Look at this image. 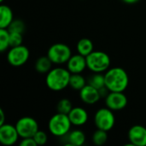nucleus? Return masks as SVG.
I'll return each mask as SVG.
<instances>
[{
  "label": "nucleus",
  "instance_id": "nucleus-1",
  "mask_svg": "<svg viewBox=\"0 0 146 146\" xmlns=\"http://www.w3.org/2000/svg\"><path fill=\"white\" fill-rule=\"evenodd\" d=\"M105 86L110 92H124L129 84L128 74L120 67L109 68L105 74Z\"/></svg>",
  "mask_w": 146,
  "mask_h": 146
},
{
  "label": "nucleus",
  "instance_id": "nucleus-2",
  "mask_svg": "<svg viewBox=\"0 0 146 146\" xmlns=\"http://www.w3.org/2000/svg\"><path fill=\"white\" fill-rule=\"evenodd\" d=\"M71 73L67 68H55L50 69L46 75L45 83L49 89L54 92H59L69 86Z\"/></svg>",
  "mask_w": 146,
  "mask_h": 146
},
{
  "label": "nucleus",
  "instance_id": "nucleus-3",
  "mask_svg": "<svg viewBox=\"0 0 146 146\" xmlns=\"http://www.w3.org/2000/svg\"><path fill=\"white\" fill-rule=\"evenodd\" d=\"M72 123L68 115L56 113L49 121L48 128L50 133L56 137H64L71 130Z\"/></svg>",
  "mask_w": 146,
  "mask_h": 146
},
{
  "label": "nucleus",
  "instance_id": "nucleus-4",
  "mask_svg": "<svg viewBox=\"0 0 146 146\" xmlns=\"http://www.w3.org/2000/svg\"><path fill=\"white\" fill-rule=\"evenodd\" d=\"M86 58L87 68L93 73H104L110 68V57L104 51L93 50Z\"/></svg>",
  "mask_w": 146,
  "mask_h": 146
},
{
  "label": "nucleus",
  "instance_id": "nucleus-5",
  "mask_svg": "<svg viewBox=\"0 0 146 146\" xmlns=\"http://www.w3.org/2000/svg\"><path fill=\"white\" fill-rule=\"evenodd\" d=\"M47 56L55 64H63L67 63L72 56L70 48L62 43H57L52 44L47 52Z\"/></svg>",
  "mask_w": 146,
  "mask_h": 146
},
{
  "label": "nucleus",
  "instance_id": "nucleus-6",
  "mask_svg": "<svg viewBox=\"0 0 146 146\" xmlns=\"http://www.w3.org/2000/svg\"><path fill=\"white\" fill-rule=\"evenodd\" d=\"M109 108L99 109L94 115V123L98 129L110 131L115 124V117L114 113Z\"/></svg>",
  "mask_w": 146,
  "mask_h": 146
},
{
  "label": "nucleus",
  "instance_id": "nucleus-7",
  "mask_svg": "<svg viewBox=\"0 0 146 146\" xmlns=\"http://www.w3.org/2000/svg\"><path fill=\"white\" fill-rule=\"evenodd\" d=\"M15 127L21 139L33 138L38 131V124L37 121L29 116L20 118L15 123Z\"/></svg>",
  "mask_w": 146,
  "mask_h": 146
},
{
  "label": "nucleus",
  "instance_id": "nucleus-8",
  "mask_svg": "<svg viewBox=\"0 0 146 146\" xmlns=\"http://www.w3.org/2000/svg\"><path fill=\"white\" fill-rule=\"evenodd\" d=\"M29 50L25 45H18L11 47L7 54V60L13 67H21L24 65L29 59Z\"/></svg>",
  "mask_w": 146,
  "mask_h": 146
},
{
  "label": "nucleus",
  "instance_id": "nucleus-9",
  "mask_svg": "<svg viewBox=\"0 0 146 146\" xmlns=\"http://www.w3.org/2000/svg\"><path fill=\"white\" fill-rule=\"evenodd\" d=\"M105 104L113 111L121 110L127 106V98L123 92H110L105 98Z\"/></svg>",
  "mask_w": 146,
  "mask_h": 146
},
{
  "label": "nucleus",
  "instance_id": "nucleus-10",
  "mask_svg": "<svg viewBox=\"0 0 146 146\" xmlns=\"http://www.w3.org/2000/svg\"><path fill=\"white\" fill-rule=\"evenodd\" d=\"M19 137L15 126L10 124H3L0 126V143L2 145H13L17 142Z\"/></svg>",
  "mask_w": 146,
  "mask_h": 146
},
{
  "label": "nucleus",
  "instance_id": "nucleus-11",
  "mask_svg": "<svg viewBox=\"0 0 146 146\" xmlns=\"http://www.w3.org/2000/svg\"><path fill=\"white\" fill-rule=\"evenodd\" d=\"M127 137L132 145L146 146V128L144 126H133L128 131Z\"/></svg>",
  "mask_w": 146,
  "mask_h": 146
},
{
  "label": "nucleus",
  "instance_id": "nucleus-12",
  "mask_svg": "<svg viewBox=\"0 0 146 146\" xmlns=\"http://www.w3.org/2000/svg\"><path fill=\"white\" fill-rule=\"evenodd\" d=\"M86 68H87L86 58L79 53L71 56L67 62V68L71 74H81Z\"/></svg>",
  "mask_w": 146,
  "mask_h": 146
},
{
  "label": "nucleus",
  "instance_id": "nucleus-13",
  "mask_svg": "<svg viewBox=\"0 0 146 146\" xmlns=\"http://www.w3.org/2000/svg\"><path fill=\"white\" fill-rule=\"evenodd\" d=\"M80 98L86 104H94L99 101L101 96L97 88L87 84L80 91Z\"/></svg>",
  "mask_w": 146,
  "mask_h": 146
},
{
  "label": "nucleus",
  "instance_id": "nucleus-14",
  "mask_svg": "<svg viewBox=\"0 0 146 146\" xmlns=\"http://www.w3.org/2000/svg\"><path fill=\"white\" fill-rule=\"evenodd\" d=\"M69 120L74 126H83L88 121V113L87 111L81 107L73 108L72 110L68 115Z\"/></svg>",
  "mask_w": 146,
  "mask_h": 146
},
{
  "label": "nucleus",
  "instance_id": "nucleus-15",
  "mask_svg": "<svg viewBox=\"0 0 146 146\" xmlns=\"http://www.w3.org/2000/svg\"><path fill=\"white\" fill-rule=\"evenodd\" d=\"M13 20L12 9L9 6L2 4L0 6V28H8Z\"/></svg>",
  "mask_w": 146,
  "mask_h": 146
},
{
  "label": "nucleus",
  "instance_id": "nucleus-16",
  "mask_svg": "<svg viewBox=\"0 0 146 146\" xmlns=\"http://www.w3.org/2000/svg\"><path fill=\"white\" fill-rule=\"evenodd\" d=\"M67 141L69 145L80 146L84 145L86 141V135L85 133L79 129L70 131L67 135Z\"/></svg>",
  "mask_w": 146,
  "mask_h": 146
},
{
  "label": "nucleus",
  "instance_id": "nucleus-17",
  "mask_svg": "<svg viewBox=\"0 0 146 146\" xmlns=\"http://www.w3.org/2000/svg\"><path fill=\"white\" fill-rule=\"evenodd\" d=\"M53 62L48 56H43L37 59L35 62V69L39 74H47L50 69Z\"/></svg>",
  "mask_w": 146,
  "mask_h": 146
},
{
  "label": "nucleus",
  "instance_id": "nucleus-18",
  "mask_svg": "<svg viewBox=\"0 0 146 146\" xmlns=\"http://www.w3.org/2000/svg\"><path fill=\"white\" fill-rule=\"evenodd\" d=\"M76 48L79 54L84 56H87L89 54H91L93 51V44L91 39L84 38L79 40Z\"/></svg>",
  "mask_w": 146,
  "mask_h": 146
},
{
  "label": "nucleus",
  "instance_id": "nucleus-19",
  "mask_svg": "<svg viewBox=\"0 0 146 146\" xmlns=\"http://www.w3.org/2000/svg\"><path fill=\"white\" fill-rule=\"evenodd\" d=\"M86 85H87V81L80 74H71L69 86L74 90L80 91Z\"/></svg>",
  "mask_w": 146,
  "mask_h": 146
},
{
  "label": "nucleus",
  "instance_id": "nucleus-20",
  "mask_svg": "<svg viewBox=\"0 0 146 146\" xmlns=\"http://www.w3.org/2000/svg\"><path fill=\"white\" fill-rule=\"evenodd\" d=\"M87 84L97 88L98 90L101 89L102 87L105 86L104 74H103V73H93V74L88 78Z\"/></svg>",
  "mask_w": 146,
  "mask_h": 146
},
{
  "label": "nucleus",
  "instance_id": "nucleus-21",
  "mask_svg": "<svg viewBox=\"0 0 146 146\" xmlns=\"http://www.w3.org/2000/svg\"><path fill=\"white\" fill-rule=\"evenodd\" d=\"M108 132L101 129H98L92 134V142L95 145L100 146L104 145L108 140Z\"/></svg>",
  "mask_w": 146,
  "mask_h": 146
},
{
  "label": "nucleus",
  "instance_id": "nucleus-22",
  "mask_svg": "<svg viewBox=\"0 0 146 146\" xmlns=\"http://www.w3.org/2000/svg\"><path fill=\"white\" fill-rule=\"evenodd\" d=\"M9 46V32L7 28H0V51L4 52Z\"/></svg>",
  "mask_w": 146,
  "mask_h": 146
},
{
  "label": "nucleus",
  "instance_id": "nucleus-23",
  "mask_svg": "<svg viewBox=\"0 0 146 146\" xmlns=\"http://www.w3.org/2000/svg\"><path fill=\"white\" fill-rule=\"evenodd\" d=\"M73 106H72V103L69 99L68 98H62L61 99L56 105V110L58 113H62V114H65V115H68L69 112L72 110Z\"/></svg>",
  "mask_w": 146,
  "mask_h": 146
},
{
  "label": "nucleus",
  "instance_id": "nucleus-24",
  "mask_svg": "<svg viewBox=\"0 0 146 146\" xmlns=\"http://www.w3.org/2000/svg\"><path fill=\"white\" fill-rule=\"evenodd\" d=\"M25 23L23 21L20 20V19H15L13 20V21L10 23V25L8 27V30L9 33H23L25 31Z\"/></svg>",
  "mask_w": 146,
  "mask_h": 146
},
{
  "label": "nucleus",
  "instance_id": "nucleus-25",
  "mask_svg": "<svg viewBox=\"0 0 146 146\" xmlns=\"http://www.w3.org/2000/svg\"><path fill=\"white\" fill-rule=\"evenodd\" d=\"M23 38L22 33H9V46L15 47L22 44Z\"/></svg>",
  "mask_w": 146,
  "mask_h": 146
},
{
  "label": "nucleus",
  "instance_id": "nucleus-26",
  "mask_svg": "<svg viewBox=\"0 0 146 146\" xmlns=\"http://www.w3.org/2000/svg\"><path fill=\"white\" fill-rule=\"evenodd\" d=\"M33 138L35 140L37 145H44L47 143V140H48V136L46 133L44 131H40V130H38Z\"/></svg>",
  "mask_w": 146,
  "mask_h": 146
},
{
  "label": "nucleus",
  "instance_id": "nucleus-27",
  "mask_svg": "<svg viewBox=\"0 0 146 146\" xmlns=\"http://www.w3.org/2000/svg\"><path fill=\"white\" fill-rule=\"evenodd\" d=\"M20 146H38L33 138H25L20 142Z\"/></svg>",
  "mask_w": 146,
  "mask_h": 146
},
{
  "label": "nucleus",
  "instance_id": "nucleus-28",
  "mask_svg": "<svg viewBox=\"0 0 146 146\" xmlns=\"http://www.w3.org/2000/svg\"><path fill=\"white\" fill-rule=\"evenodd\" d=\"M4 121H5L4 112L3 111V110H0V126L5 124V123H4Z\"/></svg>",
  "mask_w": 146,
  "mask_h": 146
},
{
  "label": "nucleus",
  "instance_id": "nucleus-29",
  "mask_svg": "<svg viewBox=\"0 0 146 146\" xmlns=\"http://www.w3.org/2000/svg\"><path fill=\"white\" fill-rule=\"evenodd\" d=\"M121 1L125 3H127V4H134V3H138L139 0H121Z\"/></svg>",
  "mask_w": 146,
  "mask_h": 146
},
{
  "label": "nucleus",
  "instance_id": "nucleus-30",
  "mask_svg": "<svg viewBox=\"0 0 146 146\" xmlns=\"http://www.w3.org/2000/svg\"><path fill=\"white\" fill-rule=\"evenodd\" d=\"M4 0H0V2H3Z\"/></svg>",
  "mask_w": 146,
  "mask_h": 146
}]
</instances>
